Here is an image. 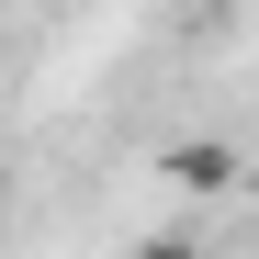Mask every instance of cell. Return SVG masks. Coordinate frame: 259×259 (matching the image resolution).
<instances>
[{
	"instance_id": "6da1fadb",
	"label": "cell",
	"mask_w": 259,
	"mask_h": 259,
	"mask_svg": "<svg viewBox=\"0 0 259 259\" xmlns=\"http://www.w3.org/2000/svg\"><path fill=\"white\" fill-rule=\"evenodd\" d=\"M158 181H181V192H226V181H237V158H226V147H169V158H158Z\"/></svg>"
}]
</instances>
